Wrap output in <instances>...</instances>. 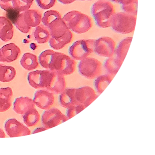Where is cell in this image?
I'll return each instance as SVG.
<instances>
[{
    "mask_svg": "<svg viewBox=\"0 0 155 155\" xmlns=\"http://www.w3.org/2000/svg\"><path fill=\"white\" fill-rule=\"evenodd\" d=\"M13 92L10 87L0 88V112L6 111L11 107Z\"/></svg>",
    "mask_w": 155,
    "mask_h": 155,
    "instance_id": "19",
    "label": "cell"
},
{
    "mask_svg": "<svg viewBox=\"0 0 155 155\" xmlns=\"http://www.w3.org/2000/svg\"><path fill=\"white\" fill-rule=\"evenodd\" d=\"M85 107L82 105L78 104L72 106L67 108L66 111V116L68 120L79 113L85 109Z\"/></svg>",
    "mask_w": 155,
    "mask_h": 155,
    "instance_id": "34",
    "label": "cell"
},
{
    "mask_svg": "<svg viewBox=\"0 0 155 155\" xmlns=\"http://www.w3.org/2000/svg\"><path fill=\"white\" fill-rule=\"evenodd\" d=\"M132 37H127L119 43L115 49L116 58L124 62L131 45Z\"/></svg>",
    "mask_w": 155,
    "mask_h": 155,
    "instance_id": "22",
    "label": "cell"
},
{
    "mask_svg": "<svg viewBox=\"0 0 155 155\" xmlns=\"http://www.w3.org/2000/svg\"><path fill=\"white\" fill-rule=\"evenodd\" d=\"M61 18L60 14L58 11L51 10L47 11L44 13L41 21L44 26L48 27L51 23L57 18Z\"/></svg>",
    "mask_w": 155,
    "mask_h": 155,
    "instance_id": "30",
    "label": "cell"
},
{
    "mask_svg": "<svg viewBox=\"0 0 155 155\" xmlns=\"http://www.w3.org/2000/svg\"><path fill=\"white\" fill-rule=\"evenodd\" d=\"M55 52L52 50H47L40 54L38 57V61L41 67L49 70L52 56Z\"/></svg>",
    "mask_w": 155,
    "mask_h": 155,
    "instance_id": "29",
    "label": "cell"
},
{
    "mask_svg": "<svg viewBox=\"0 0 155 155\" xmlns=\"http://www.w3.org/2000/svg\"><path fill=\"white\" fill-rule=\"evenodd\" d=\"M115 13L114 5L109 0H98L91 8V15L95 23L101 28L110 27V19Z\"/></svg>",
    "mask_w": 155,
    "mask_h": 155,
    "instance_id": "1",
    "label": "cell"
},
{
    "mask_svg": "<svg viewBox=\"0 0 155 155\" xmlns=\"http://www.w3.org/2000/svg\"><path fill=\"white\" fill-rule=\"evenodd\" d=\"M23 121L28 127H34L40 121V115L36 109H32L26 112L22 116Z\"/></svg>",
    "mask_w": 155,
    "mask_h": 155,
    "instance_id": "27",
    "label": "cell"
},
{
    "mask_svg": "<svg viewBox=\"0 0 155 155\" xmlns=\"http://www.w3.org/2000/svg\"><path fill=\"white\" fill-rule=\"evenodd\" d=\"M123 63L116 58H109L104 61L103 64L104 68L107 74L114 76L116 75Z\"/></svg>",
    "mask_w": 155,
    "mask_h": 155,
    "instance_id": "24",
    "label": "cell"
},
{
    "mask_svg": "<svg viewBox=\"0 0 155 155\" xmlns=\"http://www.w3.org/2000/svg\"><path fill=\"white\" fill-rule=\"evenodd\" d=\"M5 129L10 137L28 135L31 134L30 129L16 119H9L5 123Z\"/></svg>",
    "mask_w": 155,
    "mask_h": 155,
    "instance_id": "10",
    "label": "cell"
},
{
    "mask_svg": "<svg viewBox=\"0 0 155 155\" xmlns=\"http://www.w3.org/2000/svg\"><path fill=\"white\" fill-rule=\"evenodd\" d=\"M14 24L19 31L24 34L28 33L31 28V27H28L25 23L23 19V12L18 15L14 21Z\"/></svg>",
    "mask_w": 155,
    "mask_h": 155,
    "instance_id": "32",
    "label": "cell"
},
{
    "mask_svg": "<svg viewBox=\"0 0 155 155\" xmlns=\"http://www.w3.org/2000/svg\"><path fill=\"white\" fill-rule=\"evenodd\" d=\"M114 76L107 74H101L95 78L94 86L95 91L99 94L104 92L113 80Z\"/></svg>",
    "mask_w": 155,
    "mask_h": 155,
    "instance_id": "23",
    "label": "cell"
},
{
    "mask_svg": "<svg viewBox=\"0 0 155 155\" xmlns=\"http://www.w3.org/2000/svg\"><path fill=\"white\" fill-rule=\"evenodd\" d=\"M22 67L26 70L31 71L37 68L38 65V58L34 54L25 53L20 61Z\"/></svg>",
    "mask_w": 155,
    "mask_h": 155,
    "instance_id": "25",
    "label": "cell"
},
{
    "mask_svg": "<svg viewBox=\"0 0 155 155\" xmlns=\"http://www.w3.org/2000/svg\"><path fill=\"white\" fill-rule=\"evenodd\" d=\"M62 19L69 30L78 34L85 33L92 27L91 18L79 11H71L66 14Z\"/></svg>",
    "mask_w": 155,
    "mask_h": 155,
    "instance_id": "2",
    "label": "cell"
},
{
    "mask_svg": "<svg viewBox=\"0 0 155 155\" xmlns=\"http://www.w3.org/2000/svg\"><path fill=\"white\" fill-rule=\"evenodd\" d=\"M47 130L46 128L44 127H40L35 128L32 132V134L37 133L41 132V131H44Z\"/></svg>",
    "mask_w": 155,
    "mask_h": 155,
    "instance_id": "39",
    "label": "cell"
},
{
    "mask_svg": "<svg viewBox=\"0 0 155 155\" xmlns=\"http://www.w3.org/2000/svg\"><path fill=\"white\" fill-rule=\"evenodd\" d=\"M73 36L71 31L69 30L63 36L56 39L51 37L48 41L50 46L54 49L58 50L64 48L67 44L72 41Z\"/></svg>",
    "mask_w": 155,
    "mask_h": 155,
    "instance_id": "21",
    "label": "cell"
},
{
    "mask_svg": "<svg viewBox=\"0 0 155 155\" xmlns=\"http://www.w3.org/2000/svg\"><path fill=\"white\" fill-rule=\"evenodd\" d=\"M94 39H82L73 43L69 48V54L74 60L81 61L94 52Z\"/></svg>",
    "mask_w": 155,
    "mask_h": 155,
    "instance_id": "6",
    "label": "cell"
},
{
    "mask_svg": "<svg viewBox=\"0 0 155 155\" xmlns=\"http://www.w3.org/2000/svg\"><path fill=\"white\" fill-rule=\"evenodd\" d=\"M68 120L66 116L56 108L45 110L41 116V123L47 130L56 127Z\"/></svg>",
    "mask_w": 155,
    "mask_h": 155,
    "instance_id": "8",
    "label": "cell"
},
{
    "mask_svg": "<svg viewBox=\"0 0 155 155\" xmlns=\"http://www.w3.org/2000/svg\"><path fill=\"white\" fill-rule=\"evenodd\" d=\"M34 37L38 44H45L48 42L51 38L48 27L44 25H39L36 27L34 32Z\"/></svg>",
    "mask_w": 155,
    "mask_h": 155,
    "instance_id": "26",
    "label": "cell"
},
{
    "mask_svg": "<svg viewBox=\"0 0 155 155\" xmlns=\"http://www.w3.org/2000/svg\"><path fill=\"white\" fill-rule=\"evenodd\" d=\"M53 72V77L45 89L54 94H58L65 89L66 80L64 76L56 72Z\"/></svg>",
    "mask_w": 155,
    "mask_h": 155,
    "instance_id": "14",
    "label": "cell"
},
{
    "mask_svg": "<svg viewBox=\"0 0 155 155\" xmlns=\"http://www.w3.org/2000/svg\"><path fill=\"white\" fill-rule=\"evenodd\" d=\"M15 0H0V7L5 12L14 11Z\"/></svg>",
    "mask_w": 155,
    "mask_h": 155,
    "instance_id": "36",
    "label": "cell"
},
{
    "mask_svg": "<svg viewBox=\"0 0 155 155\" xmlns=\"http://www.w3.org/2000/svg\"><path fill=\"white\" fill-rule=\"evenodd\" d=\"M48 28L51 37L56 39L63 36L69 30L62 18L55 19L48 25Z\"/></svg>",
    "mask_w": 155,
    "mask_h": 155,
    "instance_id": "16",
    "label": "cell"
},
{
    "mask_svg": "<svg viewBox=\"0 0 155 155\" xmlns=\"http://www.w3.org/2000/svg\"><path fill=\"white\" fill-rule=\"evenodd\" d=\"M55 98L54 94L46 89L36 91L33 100L35 104L40 109L48 110L53 104Z\"/></svg>",
    "mask_w": 155,
    "mask_h": 155,
    "instance_id": "11",
    "label": "cell"
},
{
    "mask_svg": "<svg viewBox=\"0 0 155 155\" xmlns=\"http://www.w3.org/2000/svg\"><path fill=\"white\" fill-rule=\"evenodd\" d=\"M94 90L89 86H84L76 89L75 97L78 104L85 108L89 106L98 97Z\"/></svg>",
    "mask_w": 155,
    "mask_h": 155,
    "instance_id": "12",
    "label": "cell"
},
{
    "mask_svg": "<svg viewBox=\"0 0 155 155\" xmlns=\"http://www.w3.org/2000/svg\"><path fill=\"white\" fill-rule=\"evenodd\" d=\"M23 19L28 27H36L41 23V15L37 10L28 9L23 12Z\"/></svg>",
    "mask_w": 155,
    "mask_h": 155,
    "instance_id": "20",
    "label": "cell"
},
{
    "mask_svg": "<svg viewBox=\"0 0 155 155\" xmlns=\"http://www.w3.org/2000/svg\"><path fill=\"white\" fill-rule=\"evenodd\" d=\"M76 88H67L59 94V104L63 107L67 109L71 106L78 104L75 97Z\"/></svg>",
    "mask_w": 155,
    "mask_h": 155,
    "instance_id": "18",
    "label": "cell"
},
{
    "mask_svg": "<svg viewBox=\"0 0 155 155\" xmlns=\"http://www.w3.org/2000/svg\"><path fill=\"white\" fill-rule=\"evenodd\" d=\"M13 106L14 110L17 114L22 115L30 109L35 108L33 99L28 97H21L16 98Z\"/></svg>",
    "mask_w": 155,
    "mask_h": 155,
    "instance_id": "15",
    "label": "cell"
},
{
    "mask_svg": "<svg viewBox=\"0 0 155 155\" xmlns=\"http://www.w3.org/2000/svg\"><path fill=\"white\" fill-rule=\"evenodd\" d=\"M137 7L138 0H133L129 4L121 5V8L124 12L137 16Z\"/></svg>",
    "mask_w": 155,
    "mask_h": 155,
    "instance_id": "33",
    "label": "cell"
},
{
    "mask_svg": "<svg viewBox=\"0 0 155 155\" xmlns=\"http://www.w3.org/2000/svg\"><path fill=\"white\" fill-rule=\"evenodd\" d=\"M75 1H77V0H75ZM79 1H87V0H79ZM88 1H91V0H88Z\"/></svg>",
    "mask_w": 155,
    "mask_h": 155,
    "instance_id": "41",
    "label": "cell"
},
{
    "mask_svg": "<svg viewBox=\"0 0 155 155\" xmlns=\"http://www.w3.org/2000/svg\"><path fill=\"white\" fill-rule=\"evenodd\" d=\"M61 3L64 5H69L75 1V0H58Z\"/></svg>",
    "mask_w": 155,
    "mask_h": 155,
    "instance_id": "38",
    "label": "cell"
},
{
    "mask_svg": "<svg viewBox=\"0 0 155 155\" xmlns=\"http://www.w3.org/2000/svg\"><path fill=\"white\" fill-rule=\"evenodd\" d=\"M137 16L124 12L115 13L110 19V27L119 34H130L135 30Z\"/></svg>",
    "mask_w": 155,
    "mask_h": 155,
    "instance_id": "3",
    "label": "cell"
},
{
    "mask_svg": "<svg viewBox=\"0 0 155 155\" xmlns=\"http://www.w3.org/2000/svg\"><path fill=\"white\" fill-rule=\"evenodd\" d=\"M16 71L12 66L0 65V81L9 82L12 81L16 75Z\"/></svg>",
    "mask_w": 155,
    "mask_h": 155,
    "instance_id": "28",
    "label": "cell"
},
{
    "mask_svg": "<svg viewBox=\"0 0 155 155\" xmlns=\"http://www.w3.org/2000/svg\"><path fill=\"white\" fill-rule=\"evenodd\" d=\"M54 72L36 70L29 73L27 76L29 85L36 89L46 88L53 77Z\"/></svg>",
    "mask_w": 155,
    "mask_h": 155,
    "instance_id": "7",
    "label": "cell"
},
{
    "mask_svg": "<svg viewBox=\"0 0 155 155\" xmlns=\"http://www.w3.org/2000/svg\"><path fill=\"white\" fill-rule=\"evenodd\" d=\"M116 43L113 38L108 37H102L95 40L94 52L99 56L105 58L114 56Z\"/></svg>",
    "mask_w": 155,
    "mask_h": 155,
    "instance_id": "9",
    "label": "cell"
},
{
    "mask_svg": "<svg viewBox=\"0 0 155 155\" xmlns=\"http://www.w3.org/2000/svg\"><path fill=\"white\" fill-rule=\"evenodd\" d=\"M14 30L12 22L7 18L0 17V39L4 41L12 39Z\"/></svg>",
    "mask_w": 155,
    "mask_h": 155,
    "instance_id": "17",
    "label": "cell"
},
{
    "mask_svg": "<svg viewBox=\"0 0 155 155\" xmlns=\"http://www.w3.org/2000/svg\"><path fill=\"white\" fill-rule=\"evenodd\" d=\"M34 0H15L14 11L18 13L29 9Z\"/></svg>",
    "mask_w": 155,
    "mask_h": 155,
    "instance_id": "31",
    "label": "cell"
},
{
    "mask_svg": "<svg viewBox=\"0 0 155 155\" xmlns=\"http://www.w3.org/2000/svg\"><path fill=\"white\" fill-rule=\"evenodd\" d=\"M56 0H35L37 5L41 9H49L55 5Z\"/></svg>",
    "mask_w": 155,
    "mask_h": 155,
    "instance_id": "35",
    "label": "cell"
},
{
    "mask_svg": "<svg viewBox=\"0 0 155 155\" xmlns=\"http://www.w3.org/2000/svg\"><path fill=\"white\" fill-rule=\"evenodd\" d=\"M112 2L121 4V5H127L132 2L133 0H109Z\"/></svg>",
    "mask_w": 155,
    "mask_h": 155,
    "instance_id": "37",
    "label": "cell"
},
{
    "mask_svg": "<svg viewBox=\"0 0 155 155\" xmlns=\"http://www.w3.org/2000/svg\"><path fill=\"white\" fill-rule=\"evenodd\" d=\"M76 63L72 58L65 54L55 52L49 66V70L64 76L70 75L76 70Z\"/></svg>",
    "mask_w": 155,
    "mask_h": 155,
    "instance_id": "4",
    "label": "cell"
},
{
    "mask_svg": "<svg viewBox=\"0 0 155 155\" xmlns=\"http://www.w3.org/2000/svg\"><path fill=\"white\" fill-rule=\"evenodd\" d=\"M78 68L80 75L92 80L101 74L102 65L97 59L87 57L80 61L78 64Z\"/></svg>",
    "mask_w": 155,
    "mask_h": 155,
    "instance_id": "5",
    "label": "cell"
},
{
    "mask_svg": "<svg viewBox=\"0 0 155 155\" xmlns=\"http://www.w3.org/2000/svg\"><path fill=\"white\" fill-rule=\"evenodd\" d=\"M21 54V50L16 44L12 43L4 45L0 49V61L12 63L17 60Z\"/></svg>",
    "mask_w": 155,
    "mask_h": 155,
    "instance_id": "13",
    "label": "cell"
},
{
    "mask_svg": "<svg viewBox=\"0 0 155 155\" xmlns=\"http://www.w3.org/2000/svg\"><path fill=\"white\" fill-rule=\"evenodd\" d=\"M5 132L2 129L0 128V138H5Z\"/></svg>",
    "mask_w": 155,
    "mask_h": 155,
    "instance_id": "40",
    "label": "cell"
}]
</instances>
